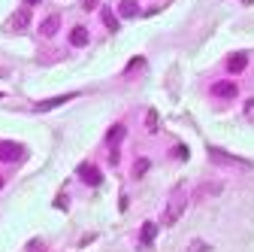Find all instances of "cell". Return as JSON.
Masks as SVG:
<instances>
[{
  "label": "cell",
  "mask_w": 254,
  "mask_h": 252,
  "mask_svg": "<svg viewBox=\"0 0 254 252\" xmlns=\"http://www.w3.org/2000/svg\"><path fill=\"white\" fill-rule=\"evenodd\" d=\"M185 207H188V198H185L182 192H176V195L170 198V204H167V213H164V219H161V225H164V228L176 225V222H179V216L185 213Z\"/></svg>",
  "instance_id": "obj_1"
},
{
  "label": "cell",
  "mask_w": 254,
  "mask_h": 252,
  "mask_svg": "<svg viewBox=\"0 0 254 252\" xmlns=\"http://www.w3.org/2000/svg\"><path fill=\"white\" fill-rule=\"evenodd\" d=\"M21 155H24V146L21 143H12V140H0V161H21Z\"/></svg>",
  "instance_id": "obj_2"
},
{
  "label": "cell",
  "mask_w": 254,
  "mask_h": 252,
  "mask_svg": "<svg viewBox=\"0 0 254 252\" xmlns=\"http://www.w3.org/2000/svg\"><path fill=\"white\" fill-rule=\"evenodd\" d=\"M76 94H58V98H49V101H40L34 110L37 113H49V110H55V107H61V104H67V101H73Z\"/></svg>",
  "instance_id": "obj_3"
},
{
  "label": "cell",
  "mask_w": 254,
  "mask_h": 252,
  "mask_svg": "<svg viewBox=\"0 0 254 252\" xmlns=\"http://www.w3.org/2000/svg\"><path fill=\"white\" fill-rule=\"evenodd\" d=\"M236 82H227V79H221V82H215L212 85V94L215 98H236Z\"/></svg>",
  "instance_id": "obj_4"
},
{
  "label": "cell",
  "mask_w": 254,
  "mask_h": 252,
  "mask_svg": "<svg viewBox=\"0 0 254 252\" xmlns=\"http://www.w3.org/2000/svg\"><path fill=\"white\" fill-rule=\"evenodd\" d=\"M79 176H82L88 185H100V179H103V176H100V170L94 167V164H79Z\"/></svg>",
  "instance_id": "obj_5"
},
{
  "label": "cell",
  "mask_w": 254,
  "mask_h": 252,
  "mask_svg": "<svg viewBox=\"0 0 254 252\" xmlns=\"http://www.w3.org/2000/svg\"><path fill=\"white\" fill-rule=\"evenodd\" d=\"M58 27H61V15H49V18L40 21V34H43V37H55Z\"/></svg>",
  "instance_id": "obj_6"
},
{
  "label": "cell",
  "mask_w": 254,
  "mask_h": 252,
  "mask_svg": "<svg viewBox=\"0 0 254 252\" xmlns=\"http://www.w3.org/2000/svg\"><path fill=\"white\" fill-rule=\"evenodd\" d=\"M209 155L215 161H221V164H239V167H251V161H242V158H230L227 152H221V149H209Z\"/></svg>",
  "instance_id": "obj_7"
},
{
  "label": "cell",
  "mask_w": 254,
  "mask_h": 252,
  "mask_svg": "<svg viewBox=\"0 0 254 252\" xmlns=\"http://www.w3.org/2000/svg\"><path fill=\"white\" fill-rule=\"evenodd\" d=\"M227 67H230V73H242V70L248 67V58H245L242 52H236V55H230V61H227Z\"/></svg>",
  "instance_id": "obj_8"
},
{
  "label": "cell",
  "mask_w": 254,
  "mask_h": 252,
  "mask_svg": "<svg viewBox=\"0 0 254 252\" xmlns=\"http://www.w3.org/2000/svg\"><path fill=\"white\" fill-rule=\"evenodd\" d=\"M70 43H73L76 49L88 46V30H85V27H73V30H70Z\"/></svg>",
  "instance_id": "obj_9"
},
{
  "label": "cell",
  "mask_w": 254,
  "mask_h": 252,
  "mask_svg": "<svg viewBox=\"0 0 254 252\" xmlns=\"http://www.w3.org/2000/svg\"><path fill=\"white\" fill-rule=\"evenodd\" d=\"M118 12H121L124 18H133V15L139 12V3H136V0H121V6H118Z\"/></svg>",
  "instance_id": "obj_10"
},
{
  "label": "cell",
  "mask_w": 254,
  "mask_h": 252,
  "mask_svg": "<svg viewBox=\"0 0 254 252\" xmlns=\"http://www.w3.org/2000/svg\"><path fill=\"white\" fill-rule=\"evenodd\" d=\"M124 134H127V131H124V125H115V128H112V131L106 134V140H109V146L115 149V146H118V143L124 140Z\"/></svg>",
  "instance_id": "obj_11"
},
{
  "label": "cell",
  "mask_w": 254,
  "mask_h": 252,
  "mask_svg": "<svg viewBox=\"0 0 254 252\" xmlns=\"http://www.w3.org/2000/svg\"><path fill=\"white\" fill-rule=\"evenodd\" d=\"M154 234H157V225H154V222H145V225H142V237H139L142 246H148V243L154 240Z\"/></svg>",
  "instance_id": "obj_12"
},
{
  "label": "cell",
  "mask_w": 254,
  "mask_h": 252,
  "mask_svg": "<svg viewBox=\"0 0 254 252\" xmlns=\"http://www.w3.org/2000/svg\"><path fill=\"white\" fill-rule=\"evenodd\" d=\"M27 21H30V12H27V9H21V12L12 18V24H15L18 30H21V27H27Z\"/></svg>",
  "instance_id": "obj_13"
},
{
  "label": "cell",
  "mask_w": 254,
  "mask_h": 252,
  "mask_svg": "<svg viewBox=\"0 0 254 252\" xmlns=\"http://www.w3.org/2000/svg\"><path fill=\"white\" fill-rule=\"evenodd\" d=\"M103 21H106V27H109V30H118V18H115V15H112L109 9L103 12Z\"/></svg>",
  "instance_id": "obj_14"
},
{
  "label": "cell",
  "mask_w": 254,
  "mask_h": 252,
  "mask_svg": "<svg viewBox=\"0 0 254 252\" xmlns=\"http://www.w3.org/2000/svg\"><path fill=\"white\" fill-rule=\"evenodd\" d=\"M145 125H148V131H154V128H157V113H154V110L148 113V119H145Z\"/></svg>",
  "instance_id": "obj_15"
},
{
  "label": "cell",
  "mask_w": 254,
  "mask_h": 252,
  "mask_svg": "<svg viewBox=\"0 0 254 252\" xmlns=\"http://www.w3.org/2000/svg\"><path fill=\"white\" fill-rule=\"evenodd\" d=\"M145 170H148V161H145V158H142V161H139V164H136V167H133V173H136V176H142V173H145Z\"/></svg>",
  "instance_id": "obj_16"
},
{
  "label": "cell",
  "mask_w": 254,
  "mask_h": 252,
  "mask_svg": "<svg viewBox=\"0 0 254 252\" xmlns=\"http://www.w3.org/2000/svg\"><path fill=\"white\" fill-rule=\"evenodd\" d=\"M97 3H100V0H85V9H94Z\"/></svg>",
  "instance_id": "obj_17"
},
{
  "label": "cell",
  "mask_w": 254,
  "mask_h": 252,
  "mask_svg": "<svg viewBox=\"0 0 254 252\" xmlns=\"http://www.w3.org/2000/svg\"><path fill=\"white\" fill-rule=\"evenodd\" d=\"M245 107H248V119H254V101H248Z\"/></svg>",
  "instance_id": "obj_18"
},
{
  "label": "cell",
  "mask_w": 254,
  "mask_h": 252,
  "mask_svg": "<svg viewBox=\"0 0 254 252\" xmlns=\"http://www.w3.org/2000/svg\"><path fill=\"white\" fill-rule=\"evenodd\" d=\"M27 3H30V6H34V3H40V0H27Z\"/></svg>",
  "instance_id": "obj_19"
},
{
  "label": "cell",
  "mask_w": 254,
  "mask_h": 252,
  "mask_svg": "<svg viewBox=\"0 0 254 252\" xmlns=\"http://www.w3.org/2000/svg\"><path fill=\"white\" fill-rule=\"evenodd\" d=\"M0 188H3V176H0Z\"/></svg>",
  "instance_id": "obj_20"
}]
</instances>
